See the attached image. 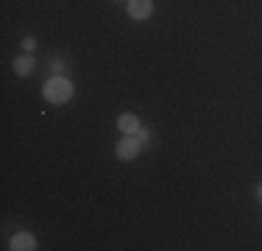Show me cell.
Instances as JSON below:
<instances>
[{"instance_id":"277c9868","label":"cell","mask_w":262,"mask_h":251,"mask_svg":"<svg viewBox=\"0 0 262 251\" xmlns=\"http://www.w3.org/2000/svg\"><path fill=\"white\" fill-rule=\"evenodd\" d=\"M9 248H14V251H34L36 240H34V235H28V232H17V235L11 237Z\"/></svg>"},{"instance_id":"8992f818","label":"cell","mask_w":262,"mask_h":251,"mask_svg":"<svg viewBox=\"0 0 262 251\" xmlns=\"http://www.w3.org/2000/svg\"><path fill=\"white\" fill-rule=\"evenodd\" d=\"M34 67H36V61H34V56H31V53L20 56V59H14V73H17V75H28Z\"/></svg>"},{"instance_id":"5b68a950","label":"cell","mask_w":262,"mask_h":251,"mask_svg":"<svg viewBox=\"0 0 262 251\" xmlns=\"http://www.w3.org/2000/svg\"><path fill=\"white\" fill-rule=\"evenodd\" d=\"M117 126H120L123 134H137L140 131V120H137V115H131V112H126V115H120V120H117Z\"/></svg>"},{"instance_id":"ba28073f","label":"cell","mask_w":262,"mask_h":251,"mask_svg":"<svg viewBox=\"0 0 262 251\" xmlns=\"http://www.w3.org/2000/svg\"><path fill=\"white\" fill-rule=\"evenodd\" d=\"M34 48H36V39H34V36H26V39H23V50H26V53H31Z\"/></svg>"},{"instance_id":"7a4b0ae2","label":"cell","mask_w":262,"mask_h":251,"mask_svg":"<svg viewBox=\"0 0 262 251\" xmlns=\"http://www.w3.org/2000/svg\"><path fill=\"white\" fill-rule=\"evenodd\" d=\"M142 151V142L137 140V134H126L120 142H117V156H120L123 162L128 159H137V154Z\"/></svg>"},{"instance_id":"52a82bcc","label":"cell","mask_w":262,"mask_h":251,"mask_svg":"<svg viewBox=\"0 0 262 251\" xmlns=\"http://www.w3.org/2000/svg\"><path fill=\"white\" fill-rule=\"evenodd\" d=\"M137 140H140L142 145H148V142L154 140V134H151V131H148V129H140V131H137Z\"/></svg>"},{"instance_id":"9c48e42d","label":"cell","mask_w":262,"mask_h":251,"mask_svg":"<svg viewBox=\"0 0 262 251\" xmlns=\"http://www.w3.org/2000/svg\"><path fill=\"white\" fill-rule=\"evenodd\" d=\"M51 70H53V75H61V73H64V61H59V59H56L53 65H51Z\"/></svg>"},{"instance_id":"6da1fadb","label":"cell","mask_w":262,"mask_h":251,"mask_svg":"<svg viewBox=\"0 0 262 251\" xmlns=\"http://www.w3.org/2000/svg\"><path fill=\"white\" fill-rule=\"evenodd\" d=\"M42 95H45V100H51V103H67V100L73 98V84L64 78V75H53V78L45 84Z\"/></svg>"},{"instance_id":"30bf717a","label":"cell","mask_w":262,"mask_h":251,"mask_svg":"<svg viewBox=\"0 0 262 251\" xmlns=\"http://www.w3.org/2000/svg\"><path fill=\"white\" fill-rule=\"evenodd\" d=\"M257 198H259V201H262V184H259V187H257Z\"/></svg>"},{"instance_id":"8fae6325","label":"cell","mask_w":262,"mask_h":251,"mask_svg":"<svg viewBox=\"0 0 262 251\" xmlns=\"http://www.w3.org/2000/svg\"><path fill=\"white\" fill-rule=\"evenodd\" d=\"M117 3H123V0H117Z\"/></svg>"},{"instance_id":"3957f363","label":"cell","mask_w":262,"mask_h":251,"mask_svg":"<svg viewBox=\"0 0 262 251\" xmlns=\"http://www.w3.org/2000/svg\"><path fill=\"white\" fill-rule=\"evenodd\" d=\"M128 14L134 20H148L154 14V0H128Z\"/></svg>"}]
</instances>
